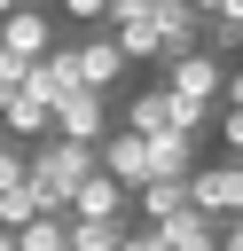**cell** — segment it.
Here are the masks:
<instances>
[{"label": "cell", "instance_id": "cell-27", "mask_svg": "<svg viewBox=\"0 0 243 251\" xmlns=\"http://www.w3.org/2000/svg\"><path fill=\"white\" fill-rule=\"evenodd\" d=\"M16 8H24V0H0V16H16Z\"/></svg>", "mask_w": 243, "mask_h": 251}, {"label": "cell", "instance_id": "cell-19", "mask_svg": "<svg viewBox=\"0 0 243 251\" xmlns=\"http://www.w3.org/2000/svg\"><path fill=\"white\" fill-rule=\"evenodd\" d=\"M24 173H31V149H24V141H8V133H0V188H16V180H24Z\"/></svg>", "mask_w": 243, "mask_h": 251}, {"label": "cell", "instance_id": "cell-23", "mask_svg": "<svg viewBox=\"0 0 243 251\" xmlns=\"http://www.w3.org/2000/svg\"><path fill=\"white\" fill-rule=\"evenodd\" d=\"M219 102H235V110H243V63H227V94H219Z\"/></svg>", "mask_w": 243, "mask_h": 251}, {"label": "cell", "instance_id": "cell-4", "mask_svg": "<svg viewBox=\"0 0 243 251\" xmlns=\"http://www.w3.org/2000/svg\"><path fill=\"white\" fill-rule=\"evenodd\" d=\"M0 47H8L16 63H39L47 47H63V31H55V8H39V0H24L16 16H0Z\"/></svg>", "mask_w": 243, "mask_h": 251}, {"label": "cell", "instance_id": "cell-6", "mask_svg": "<svg viewBox=\"0 0 243 251\" xmlns=\"http://www.w3.org/2000/svg\"><path fill=\"white\" fill-rule=\"evenodd\" d=\"M118 118H110V94H94V86H78V94H63L55 102V133L63 141H86V149H102V133H110Z\"/></svg>", "mask_w": 243, "mask_h": 251}, {"label": "cell", "instance_id": "cell-24", "mask_svg": "<svg viewBox=\"0 0 243 251\" xmlns=\"http://www.w3.org/2000/svg\"><path fill=\"white\" fill-rule=\"evenodd\" d=\"M219 251H243V220H227V227H219Z\"/></svg>", "mask_w": 243, "mask_h": 251}, {"label": "cell", "instance_id": "cell-12", "mask_svg": "<svg viewBox=\"0 0 243 251\" xmlns=\"http://www.w3.org/2000/svg\"><path fill=\"white\" fill-rule=\"evenodd\" d=\"M196 173V133H157L149 141V180H188Z\"/></svg>", "mask_w": 243, "mask_h": 251}, {"label": "cell", "instance_id": "cell-15", "mask_svg": "<svg viewBox=\"0 0 243 251\" xmlns=\"http://www.w3.org/2000/svg\"><path fill=\"white\" fill-rule=\"evenodd\" d=\"M133 220H71V251H125Z\"/></svg>", "mask_w": 243, "mask_h": 251}, {"label": "cell", "instance_id": "cell-25", "mask_svg": "<svg viewBox=\"0 0 243 251\" xmlns=\"http://www.w3.org/2000/svg\"><path fill=\"white\" fill-rule=\"evenodd\" d=\"M212 16H235V24H243V0H219V8H212Z\"/></svg>", "mask_w": 243, "mask_h": 251}, {"label": "cell", "instance_id": "cell-29", "mask_svg": "<svg viewBox=\"0 0 243 251\" xmlns=\"http://www.w3.org/2000/svg\"><path fill=\"white\" fill-rule=\"evenodd\" d=\"M0 63H8V47H0Z\"/></svg>", "mask_w": 243, "mask_h": 251}, {"label": "cell", "instance_id": "cell-3", "mask_svg": "<svg viewBox=\"0 0 243 251\" xmlns=\"http://www.w3.org/2000/svg\"><path fill=\"white\" fill-rule=\"evenodd\" d=\"M165 94H172V102H196V110H219V94H227V63L196 47V55L165 63Z\"/></svg>", "mask_w": 243, "mask_h": 251}, {"label": "cell", "instance_id": "cell-11", "mask_svg": "<svg viewBox=\"0 0 243 251\" xmlns=\"http://www.w3.org/2000/svg\"><path fill=\"white\" fill-rule=\"evenodd\" d=\"M0 133H8V141H47V133H55V110H47V102H31V94L16 86V94L0 102Z\"/></svg>", "mask_w": 243, "mask_h": 251}, {"label": "cell", "instance_id": "cell-21", "mask_svg": "<svg viewBox=\"0 0 243 251\" xmlns=\"http://www.w3.org/2000/svg\"><path fill=\"white\" fill-rule=\"evenodd\" d=\"M71 24H110V0H55Z\"/></svg>", "mask_w": 243, "mask_h": 251}, {"label": "cell", "instance_id": "cell-1", "mask_svg": "<svg viewBox=\"0 0 243 251\" xmlns=\"http://www.w3.org/2000/svg\"><path fill=\"white\" fill-rule=\"evenodd\" d=\"M94 165H102V157H94L86 141H63V133L31 141V188H39V204L71 220V188H78V180H86Z\"/></svg>", "mask_w": 243, "mask_h": 251}, {"label": "cell", "instance_id": "cell-13", "mask_svg": "<svg viewBox=\"0 0 243 251\" xmlns=\"http://www.w3.org/2000/svg\"><path fill=\"white\" fill-rule=\"evenodd\" d=\"M172 212H188V180H149V188H133V220H141V227H165Z\"/></svg>", "mask_w": 243, "mask_h": 251}, {"label": "cell", "instance_id": "cell-10", "mask_svg": "<svg viewBox=\"0 0 243 251\" xmlns=\"http://www.w3.org/2000/svg\"><path fill=\"white\" fill-rule=\"evenodd\" d=\"M94 157H102V173H110V180H125V188H149V141H141V133L110 126Z\"/></svg>", "mask_w": 243, "mask_h": 251}, {"label": "cell", "instance_id": "cell-16", "mask_svg": "<svg viewBox=\"0 0 243 251\" xmlns=\"http://www.w3.org/2000/svg\"><path fill=\"white\" fill-rule=\"evenodd\" d=\"M16 251H71V220L63 212H39L31 227H16Z\"/></svg>", "mask_w": 243, "mask_h": 251}, {"label": "cell", "instance_id": "cell-22", "mask_svg": "<svg viewBox=\"0 0 243 251\" xmlns=\"http://www.w3.org/2000/svg\"><path fill=\"white\" fill-rule=\"evenodd\" d=\"M125 251H165V243H157V227H141V220H133V235H125Z\"/></svg>", "mask_w": 243, "mask_h": 251}, {"label": "cell", "instance_id": "cell-17", "mask_svg": "<svg viewBox=\"0 0 243 251\" xmlns=\"http://www.w3.org/2000/svg\"><path fill=\"white\" fill-rule=\"evenodd\" d=\"M47 204H39V188H31V173L16 180V188H0V227H31Z\"/></svg>", "mask_w": 243, "mask_h": 251}, {"label": "cell", "instance_id": "cell-30", "mask_svg": "<svg viewBox=\"0 0 243 251\" xmlns=\"http://www.w3.org/2000/svg\"><path fill=\"white\" fill-rule=\"evenodd\" d=\"M0 102H8V94H0Z\"/></svg>", "mask_w": 243, "mask_h": 251}, {"label": "cell", "instance_id": "cell-8", "mask_svg": "<svg viewBox=\"0 0 243 251\" xmlns=\"http://www.w3.org/2000/svg\"><path fill=\"white\" fill-rule=\"evenodd\" d=\"M24 94H31V102H47V110H55L63 94H78V55H71V39H63V47H47V55L24 71Z\"/></svg>", "mask_w": 243, "mask_h": 251}, {"label": "cell", "instance_id": "cell-14", "mask_svg": "<svg viewBox=\"0 0 243 251\" xmlns=\"http://www.w3.org/2000/svg\"><path fill=\"white\" fill-rule=\"evenodd\" d=\"M157 243H165V251H219V227L188 204V212H172V220L157 227Z\"/></svg>", "mask_w": 243, "mask_h": 251}, {"label": "cell", "instance_id": "cell-9", "mask_svg": "<svg viewBox=\"0 0 243 251\" xmlns=\"http://www.w3.org/2000/svg\"><path fill=\"white\" fill-rule=\"evenodd\" d=\"M157 39H165V63L196 55V47H204V8H196V0H157ZM165 63H157V71H165Z\"/></svg>", "mask_w": 243, "mask_h": 251}, {"label": "cell", "instance_id": "cell-2", "mask_svg": "<svg viewBox=\"0 0 243 251\" xmlns=\"http://www.w3.org/2000/svg\"><path fill=\"white\" fill-rule=\"evenodd\" d=\"M188 204L212 220V227H227V220H243V157H219V165H196L188 173Z\"/></svg>", "mask_w": 243, "mask_h": 251}, {"label": "cell", "instance_id": "cell-7", "mask_svg": "<svg viewBox=\"0 0 243 251\" xmlns=\"http://www.w3.org/2000/svg\"><path fill=\"white\" fill-rule=\"evenodd\" d=\"M71 220H133V188L125 180H110L102 165L71 188Z\"/></svg>", "mask_w": 243, "mask_h": 251}, {"label": "cell", "instance_id": "cell-26", "mask_svg": "<svg viewBox=\"0 0 243 251\" xmlns=\"http://www.w3.org/2000/svg\"><path fill=\"white\" fill-rule=\"evenodd\" d=\"M0 251H16V227H0Z\"/></svg>", "mask_w": 243, "mask_h": 251}, {"label": "cell", "instance_id": "cell-28", "mask_svg": "<svg viewBox=\"0 0 243 251\" xmlns=\"http://www.w3.org/2000/svg\"><path fill=\"white\" fill-rule=\"evenodd\" d=\"M196 8H204V16H212V8H219V0H196Z\"/></svg>", "mask_w": 243, "mask_h": 251}, {"label": "cell", "instance_id": "cell-18", "mask_svg": "<svg viewBox=\"0 0 243 251\" xmlns=\"http://www.w3.org/2000/svg\"><path fill=\"white\" fill-rule=\"evenodd\" d=\"M204 55L243 63V24H235V16H204Z\"/></svg>", "mask_w": 243, "mask_h": 251}, {"label": "cell", "instance_id": "cell-5", "mask_svg": "<svg viewBox=\"0 0 243 251\" xmlns=\"http://www.w3.org/2000/svg\"><path fill=\"white\" fill-rule=\"evenodd\" d=\"M71 55H78V86H94V94H118L125 86V47L110 39V31H86V39H71Z\"/></svg>", "mask_w": 243, "mask_h": 251}, {"label": "cell", "instance_id": "cell-20", "mask_svg": "<svg viewBox=\"0 0 243 251\" xmlns=\"http://www.w3.org/2000/svg\"><path fill=\"white\" fill-rule=\"evenodd\" d=\"M212 126H219L227 157H243V110H235V102H219V110H212Z\"/></svg>", "mask_w": 243, "mask_h": 251}]
</instances>
